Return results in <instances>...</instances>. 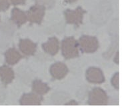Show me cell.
<instances>
[{"instance_id": "6da1fadb", "label": "cell", "mask_w": 122, "mask_h": 108, "mask_svg": "<svg viewBox=\"0 0 122 108\" xmlns=\"http://www.w3.org/2000/svg\"><path fill=\"white\" fill-rule=\"evenodd\" d=\"M61 53L66 59L75 58L79 56L78 42L73 37H68L61 41Z\"/></svg>"}, {"instance_id": "7a4b0ae2", "label": "cell", "mask_w": 122, "mask_h": 108, "mask_svg": "<svg viewBox=\"0 0 122 108\" xmlns=\"http://www.w3.org/2000/svg\"><path fill=\"white\" fill-rule=\"evenodd\" d=\"M79 48L83 53H92L99 48V41L97 37L91 36H82L79 39Z\"/></svg>"}, {"instance_id": "3957f363", "label": "cell", "mask_w": 122, "mask_h": 108, "mask_svg": "<svg viewBox=\"0 0 122 108\" xmlns=\"http://www.w3.org/2000/svg\"><path fill=\"white\" fill-rule=\"evenodd\" d=\"M108 103V96L104 90L95 87L89 92L88 104L90 105H106Z\"/></svg>"}, {"instance_id": "277c9868", "label": "cell", "mask_w": 122, "mask_h": 108, "mask_svg": "<svg viewBox=\"0 0 122 108\" xmlns=\"http://www.w3.org/2000/svg\"><path fill=\"white\" fill-rule=\"evenodd\" d=\"M86 12V11L83 10L81 7H78L74 10L69 9L65 10L64 15L66 22L69 24L75 25L76 27H78L82 23L83 15Z\"/></svg>"}, {"instance_id": "5b68a950", "label": "cell", "mask_w": 122, "mask_h": 108, "mask_svg": "<svg viewBox=\"0 0 122 108\" xmlns=\"http://www.w3.org/2000/svg\"><path fill=\"white\" fill-rule=\"evenodd\" d=\"M46 8L38 4H35L27 11L26 15L27 20L32 23L40 24L45 15Z\"/></svg>"}, {"instance_id": "8992f818", "label": "cell", "mask_w": 122, "mask_h": 108, "mask_svg": "<svg viewBox=\"0 0 122 108\" xmlns=\"http://www.w3.org/2000/svg\"><path fill=\"white\" fill-rule=\"evenodd\" d=\"M86 79L92 83H102L105 82V77L101 69L96 67H91L86 72Z\"/></svg>"}, {"instance_id": "52a82bcc", "label": "cell", "mask_w": 122, "mask_h": 108, "mask_svg": "<svg viewBox=\"0 0 122 108\" xmlns=\"http://www.w3.org/2000/svg\"><path fill=\"white\" fill-rule=\"evenodd\" d=\"M68 73V68L64 63L56 62L50 67V74L55 79H61Z\"/></svg>"}, {"instance_id": "ba28073f", "label": "cell", "mask_w": 122, "mask_h": 108, "mask_svg": "<svg viewBox=\"0 0 122 108\" xmlns=\"http://www.w3.org/2000/svg\"><path fill=\"white\" fill-rule=\"evenodd\" d=\"M43 101V97L35 92L23 94L20 100L21 105H40Z\"/></svg>"}, {"instance_id": "9c48e42d", "label": "cell", "mask_w": 122, "mask_h": 108, "mask_svg": "<svg viewBox=\"0 0 122 108\" xmlns=\"http://www.w3.org/2000/svg\"><path fill=\"white\" fill-rule=\"evenodd\" d=\"M19 49L25 56H33L36 51L37 44L29 39H21L19 42Z\"/></svg>"}, {"instance_id": "30bf717a", "label": "cell", "mask_w": 122, "mask_h": 108, "mask_svg": "<svg viewBox=\"0 0 122 108\" xmlns=\"http://www.w3.org/2000/svg\"><path fill=\"white\" fill-rule=\"evenodd\" d=\"M60 41L56 37H50L46 43L42 44L44 51L51 56L56 55L60 49Z\"/></svg>"}, {"instance_id": "8fae6325", "label": "cell", "mask_w": 122, "mask_h": 108, "mask_svg": "<svg viewBox=\"0 0 122 108\" xmlns=\"http://www.w3.org/2000/svg\"><path fill=\"white\" fill-rule=\"evenodd\" d=\"M11 20L18 27H20L27 21L26 13L17 7H14L11 10Z\"/></svg>"}, {"instance_id": "7c38bea8", "label": "cell", "mask_w": 122, "mask_h": 108, "mask_svg": "<svg viewBox=\"0 0 122 108\" xmlns=\"http://www.w3.org/2000/svg\"><path fill=\"white\" fill-rule=\"evenodd\" d=\"M22 56L21 55L15 47H11L7 50L5 53V62L10 66L15 65L22 59Z\"/></svg>"}, {"instance_id": "4fadbf2b", "label": "cell", "mask_w": 122, "mask_h": 108, "mask_svg": "<svg viewBox=\"0 0 122 108\" xmlns=\"http://www.w3.org/2000/svg\"><path fill=\"white\" fill-rule=\"evenodd\" d=\"M14 77V72L11 67L7 65H3L0 67V79L4 85H7L11 83Z\"/></svg>"}, {"instance_id": "5bb4252c", "label": "cell", "mask_w": 122, "mask_h": 108, "mask_svg": "<svg viewBox=\"0 0 122 108\" xmlns=\"http://www.w3.org/2000/svg\"><path fill=\"white\" fill-rule=\"evenodd\" d=\"M50 87L47 84L43 83L41 80L36 79L33 82L32 84V90L37 94L43 95L46 94L50 91Z\"/></svg>"}, {"instance_id": "9a60e30c", "label": "cell", "mask_w": 122, "mask_h": 108, "mask_svg": "<svg viewBox=\"0 0 122 108\" xmlns=\"http://www.w3.org/2000/svg\"><path fill=\"white\" fill-rule=\"evenodd\" d=\"M36 4L45 7L46 8H51L55 5V0H34Z\"/></svg>"}, {"instance_id": "2e32d148", "label": "cell", "mask_w": 122, "mask_h": 108, "mask_svg": "<svg viewBox=\"0 0 122 108\" xmlns=\"http://www.w3.org/2000/svg\"><path fill=\"white\" fill-rule=\"evenodd\" d=\"M111 83L114 87V88L116 89L117 90L119 89V73L118 72H117L113 75L111 79Z\"/></svg>"}, {"instance_id": "e0dca14e", "label": "cell", "mask_w": 122, "mask_h": 108, "mask_svg": "<svg viewBox=\"0 0 122 108\" xmlns=\"http://www.w3.org/2000/svg\"><path fill=\"white\" fill-rule=\"evenodd\" d=\"M10 7V0H0V11H5Z\"/></svg>"}, {"instance_id": "ac0fdd59", "label": "cell", "mask_w": 122, "mask_h": 108, "mask_svg": "<svg viewBox=\"0 0 122 108\" xmlns=\"http://www.w3.org/2000/svg\"><path fill=\"white\" fill-rule=\"evenodd\" d=\"M27 0H10L11 3L13 5H23L26 2Z\"/></svg>"}, {"instance_id": "d6986e66", "label": "cell", "mask_w": 122, "mask_h": 108, "mask_svg": "<svg viewBox=\"0 0 122 108\" xmlns=\"http://www.w3.org/2000/svg\"><path fill=\"white\" fill-rule=\"evenodd\" d=\"M114 62L116 63V64H119V52L117 51L116 55L114 57Z\"/></svg>"}, {"instance_id": "ffe728a7", "label": "cell", "mask_w": 122, "mask_h": 108, "mask_svg": "<svg viewBox=\"0 0 122 108\" xmlns=\"http://www.w3.org/2000/svg\"><path fill=\"white\" fill-rule=\"evenodd\" d=\"M66 105H78V103H77L76 101L72 100V101H70V102L66 103Z\"/></svg>"}, {"instance_id": "44dd1931", "label": "cell", "mask_w": 122, "mask_h": 108, "mask_svg": "<svg viewBox=\"0 0 122 108\" xmlns=\"http://www.w3.org/2000/svg\"><path fill=\"white\" fill-rule=\"evenodd\" d=\"M67 3H73V2H75L77 0H64Z\"/></svg>"}]
</instances>
